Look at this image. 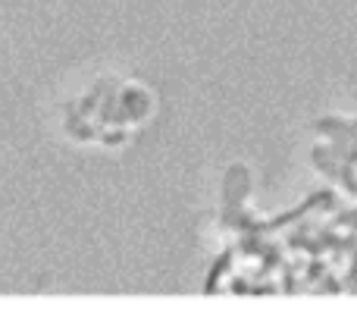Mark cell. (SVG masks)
Wrapping results in <instances>:
<instances>
[{
	"instance_id": "6da1fadb",
	"label": "cell",
	"mask_w": 357,
	"mask_h": 323,
	"mask_svg": "<svg viewBox=\"0 0 357 323\" xmlns=\"http://www.w3.org/2000/svg\"><path fill=\"white\" fill-rule=\"evenodd\" d=\"M342 179L351 186V192H357V163H345V173H342Z\"/></svg>"
}]
</instances>
